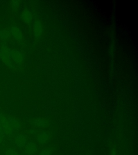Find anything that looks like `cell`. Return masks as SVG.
Listing matches in <instances>:
<instances>
[{
    "label": "cell",
    "instance_id": "cell-1",
    "mask_svg": "<svg viewBox=\"0 0 138 155\" xmlns=\"http://www.w3.org/2000/svg\"><path fill=\"white\" fill-rule=\"evenodd\" d=\"M0 122L5 136H11L20 128V124L16 119L0 114Z\"/></svg>",
    "mask_w": 138,
    "mask_h": 155
},
{
    "label": "cell",
    "instance_id": "cell-2",
    "mask_svg": "<svg viewBox=\"0 0 138 155\" xmlns=\"http://www.w3.org/2000/svg\"><path fill=\"white\" fill-rule=\"evenodd\" d=\"M0 58L6 65L12 68L11 50L5 44H2L0 48Z\"/></svg>",
    "mask_w": 138,
    "mask_h": 155
},
{
    "label": "cell",
    "instance_id": "cell-3",
    "mask_svg": "<svg viewBox=\"0 0 138 155\" xmlns=\"http://www.w3.org/2000/svg\"><path fill=\"white\" fill-rule=\"evenodd\" d=\"M15 143L18 148H23L27 144V138L23 134H19L15 138Z\"/></svg>",
    "mask_w": 138,
    "mask_h": 155
},
{
    "label": "cell",
    "instance_id": "cell-4",
    "mask_svg": "<svg viewBox=\"0 0 138 155\" xmlns=\"http://www.w3.org/2000/svg\"><path fill=\"white\" fill-rule=\"evenodd\" d=\"M11 58L15 63L19 65L23 61V55L16 50H11Z\"/></svg>",
    "mask_w": 138,
    "mask_h": 155
},
{
    "label": "cell",
    "instance_id": "cell-5",
    "mask_svg": "<svg viewBox=\"0 0 138 155\" xmlns=\"http://www.w3.org/2000/svg\"><path fill=\"white\" fill-rule=\"evenodd\" d=\"M37 151L36 145L32 142H30L27 144L25 148V153L27 155H33Z\"/></svg>",
    "mask_w": 138,
    "mask_h": 155
},
{
    "label": "cell",
    "instance_id": "cell-6",
    "mask_svg": "<svg viewBox=\"0 0 138 155\" xmlns=\"http://www.w3.org/2000/svg\"><path fill=\"white\" fill-rule=\"evenodd\" d=\"M10 34H12V36L14 37L18 41H20L22 39L23 36L22 33L19 29L16 27H12L10 29Z\"/></svg>",
    "mask_w": 138,
    "mask_h": 155
},
{
    "label": "cell",
    "instance_id": "cell-7",
    "mask_svg": "<svg viewBox=\"0 0 138 155\" xmlns=\"http://www.w3.org/2000/svg\"><path fill=\"white\" fill-rule=\"evenodd\" d=\"M22 18L25 23H30L32 21V15L30 12L28 10H24L22 14Z\"/></svg>",
    "mask_w": 138,
    "mask_h": 155
},
{
    "label": "cell",
    "instance_id": "cell-8",
    "mask_svg": "<svg viewBox=\"0 0 138 155\" xmlns=\"http://www.w3.org/2000/svg\"><path fill=\"white\" fill-rule=\"evenodd\" d=\"M34 33L35 36H39L41 34V24L39 21H36L34 24Z\"/></svg>",
    "mask_w": 138,
    "mask_h": 155
},
{
    "label": "cell",
    "instance_id": "cell-9",
    "mask_svg": "<svg viewBox=\"0 0 138 155\" xmlns=\"http://www.w3.org/2000/svg\"><path fill=\"white\" fill-rule=\"evenodd\" d=\"M48 134L45 132H43L38 136L37 142L39 143H44L46 140H48Z\"/></svg>",
    "mask_w": 138,
    "mask_h": 155
},
{
    "label": "cell",
    "instance_id": "cell-10",
    "mask_svg": "<svg viewBox=\"0 0 138 155\" xmlns=\"http://www.w3.org/2000/svg\"><path fill=\"white\" fill-rule=\"evenodd\" d=\"M5 155H21L14 148H7L5 150Z\"/></svg>",
    "mask_w": 138,
    "mask_h": 155
},
{
    "label": "cell",
    "instance_id": "cell-11",
    "mask_svg": "<svg viewBox=\"0 0 138 155\" xmlns=\"http://www.w3.org/2000/svg\"><path fill=\"white\" fill-rule=\"evenodd\" d=\"M10 32L7 30H3L0 31V39H7L10 36Z\"/></svg>",
    "mask_w": 138,
    "mask_h": 155
},
{
    "label": "cell",
    "instance_id": "cell-12",
    "mask_svg": "<svg viewBox=\"0 0 138 155\" xmlns=\"http://www.w3.org/2000/svg\"><path fill=\"white\" fill-rule=\"evenodd\" d=\"M51 152L48 150H43L42 151L39 155H50Z\"/></svg>",
    "mask_w": 138,
    "mask_h": 155
},
{
    "label": "cell",
    "instance_id": "cell-13",
    "mask_svg": "<svg viewBox=\"0 0 138 155\" xmlns=\"http://www.w3.org/2000/svg\"><path fill=\"white\" fill-rule=\"evenodd\" d=\"M5 135L0 134V149L2 147L3 143L5 140Z\"/></svg>",
    "mask_w": 138,
    "mask_h": 155
},
{
    "label": "cell",
    "instance_id": "cell-14",
    "mask_svg": "<svg viewBox=\"0 0 138 155\" xmlns=\"http://www.w3.org/2000/svg\"><path fill=\"white\" fill-rule=\"evenodd\" d=\"M37 122H39V123H37L38 126H44V124H45V122H44L43 121H40V120H39V121H37Z\"/></svg>",
    "mask_w": 138,
    "mask_h": 155
},
{
    "label": "cell",
    "instance_id": "cell-15",
    "mask_svg": "<svg viewBox=\"0 0 138 155\" xmlns=\"http://www.w3.org/2000/svg\"><path fill=\"white\" fill-rule=\"evenodd\" d=\"M0 134H5L3 133V130L2 126L1 125V124L0 122Z\"/></svg>",
    "mask_w": 138,
    "mask_h": 155
},
{
    "label": "cell",
    "instance_id": "cell-16",
    "mask_svg": "<svg viewBox=\"0 0 138 155\" xmlns=\"http://www.w3.org/2000/svg\"><path fill=\"white\" fill-rule=\"evenodd\" d=\"M111 155H116V153H115L114 151H112V152L111 153Z\"/></svg>",
    "mask_w": 138,
    "mask_h": 155
}]
</instances>
